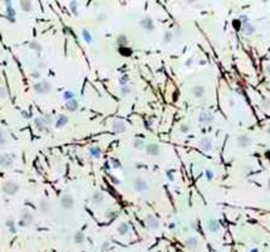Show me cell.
Returning <instances> with one entry per match:
<instances>
[{"label":"cell","mask_w":270,"mask_h":252,"mask_svg":"<svg viewBox=\"0 0 270 252\" xmlns=\"http://www.w3.org/2000/svg\"><path fill=\"white\" fill-rule=\"evenodd\" d=\"M34 91L38 95H45L52 91V85L48 81H38L34 85Z\"/></svg>","instance_id":"1"},{"label":"cell","mask_w":270,"mask_h":252,"mask_svg":"<svg viewBox=\"0 0 270 252\" xmlns=\"http://www.w3.org/2000/svg\"><path fill=\"white\" fill-rule=\"evenodd\" d=\"M145 221H146L147 227L150 228L151 231H155V232H156V231H160V228H161V223H160L158 218H156V216H153V214H151V213H148V214H146Z\"/></svg>","instance_id":"2"},{"label":"cell","mask_w":270,"mask_h":252,"mask_svg":"<svg viewBox=\"0 0 270 252\" xmlns=\"http://www.w3.org/2000/svg\"><path fill=\"white\" fill-rule=\"evenodd\" d=\"M19 184L17 183V181H13V180H8L5 181V183L3 184V192L5 194L8 195H14L18 191H19Z\"/></svg>","instance_id":"3"},{"label":"cell","mask_w":270,"mask_h":252,"mask_svg":"<svg viewBox=\"0 0 270 252\" xmlns=\"http://www.w3.org/2000/svg\"><path fill=\"white\" fill-rule=\"evenodd\" d=\"M133 189L138 193H145V192L148 191V183L143 178L138 177L133 180Z\"/></svg>","instance_id":"4"},{"label":"cell","mask_w":270,"mask_h":252,"mask_svg":"<svg viewBox=\"0 0 270 252\" xmlns=\"http://www.w3.org/2000/svg\"><path fill=\"white\" fill-rule=\"evenodd\" d=\"M215 121L214 114L210 112V111H201L200 115H198V122L201 125H211Z\"/></svg>","instance_id":"5"},{"label":"cell","mask_w":270,"mask_h":252,"mask_svg":"<svg viewBox=\"0 0 270 252\" xmlns=\"http://www.w3.org/2000/svg\"><path fill=\"white\" fill-rule=\"evenodd\" d=\"M251 144H253V139L246 134H241L236 137V146L238 148L245 149V148H249Z\"/></svg>","instance_id":"6"},{"label":"cell","mask_w":270,"mask_h":252,"mask_svg":"<svg viewBox=\"0 0 270 252\" xmlns=\"http://www.w3.org/2000/svg\"><path fill=\"white\" fill-rule=\"evenodd\" d=\"M60 206H62V208L63 209H72L73 207H74V199H73V197L70 194H63L62 195V198H60Z\"/></svg>","instance_id":"7"},{"label":"cell","mask_w":270,"mask_h":252,"mask_svg":"<svg viewBox=\"0 0 270 252\" xmlns=\"http://www.w3.org/2000/svg\"><path fill=\"white\" fill-rule=\"evenodd\" d=\"M145 150H146V154L150 156H157L160 155V145L156 144V143H148L146 144L145 146Z\"/></svg>","instance_id":"8"},{"label":"cell","mask_w":270,"mask_h":252,"mask_svg":"<svg viewBox=\"0 0 270 252\" xmlns=\"http://www.w3.org/2000/svg\"><path fill=\"white\" fill-rule=\"evenodd\" d=\"M183 244H185V247L191 251H196L200 248V241H198L196 237H187V238L183 241Z\"/></svg>","instance_id":"9"},{"label":"cell","mask_w":270,"mask_h":252,"mask_svg":"<svg viewBox=\"0 0 270 252\" xmlns=\"http://www.w3.org/2000/svg\"><path fill=\"white\" fill-rule=\"evenodd\" d=\"M206 228H207L210 232L216 233V232H220V231H221V225H220V222L217 219L211 218L206 222Z\"/></svg>","instance_id":"10"},{"label":"cell","mask_w":270,"mask_h":252,"mask_svg":"<svg viewBox=\"0 0 270 252\" xmlns=\"http://www.w3.org/2000/svg\"><path fill=\"white\" fill-rule=\"evenodd\" d=\"M198 146H200L201 150H204L206 153L211 151L212 150V141H211V139L210 137H206V136L201 137L200 141H198Z\"/></svg>","instance_id":"11"},{"label":"cell","mask_w":270,"mask_h":252,"mask_svg":"<svg viewBox=\"0 0 270 252\" xmlns=\"http://www.w3.org/2000/svg\"><path fill=\"white\" fill-rule=\"evenodd\" d=\"M13 156L10 154H2L0 155V166L2 168H10L13 166Z\"/></svg>","instance_id":"12"},{"label":"cell","mask_w":270,"mask_h":252,"mask_svg":"<svg viewBox=\"0 0 270 252\" xmlns=\"http://www.w3.org/2000/svg\"><path fill=\"white\" fill-rule=\"evenodd\" d=\"M126 129H127V126H126L124 121H122V120H116L112 124V130L115 131L116 134H122V132L126 131Z\"/></svg>","instance_id":"13"},{"label":"cell","mask_w":270,"mask_h":252,"mask_svg":"<svg viewBox=\"0 0 270 252\" xmlns=\"http://www.w3.org/2000/svg\"><path fill=\"white\" fill-rule=\"evenodd\" d=\"M191 92H192L194 97H196V99H201V97H204L205 93H206V88L202 85H196L191 88Z\"/></svg>","instance_id":"14"},{"label":"cell","mask_w":270,"mask_h":252,"mask_svg":"<svg viewBox=\"0 0 270 252\" xmlns=\"http://www.w3.org/2000/svg\"><path fill=\"white\" fill-rule=\"evenodd\" d=\"M140 24H141V27L143 28V29H146V30H153V28H155L153 20H152L151 18H148V17L142 18V20L140 22Z\"/></svg>","instance_id":"15"},{"label":"cell","mask_w":270,"mask_h":252,"mask_svg":"<svg viewBox=\"0 0 270 252\" xmlns=\"http://www.w3.org/2000/svg\"><path fill=\"white\" fill-rule=\"evenodd\" d=\"M103 200H104V194L102 192H94L93 194H92V197H91L92 204H94V206L101 204Z\"/></svg>","instance_id":"16"},{"label":"cell","mask_w":270,"mask_h":252,"mask_svg":"<svg viewBox=\"0 0 270 252\" xmlns=\"http://www.w3.org/2000/svg\"><path fill=\"white\" fill-rule=\"evenodd\" d=\"M241 32H243L244 36L250 37V36H253V34L255 33V27L249 22V23H246L244 25H241Z\"/></svg>","instance_id":"17"},{"label":"cell","mask_w":270,"mask_h":252,"mask_svg":"<svg viewBox=\"0 0 270 252\" xmlns=\"http://www.w3.org/2000/svg\"><path fill=\"white\" fill-rule=\"evenodd\" d=\"M34 124H35V128H37L39 131H44L48 128V122H47L44 116L43 117H37V118H35V121H34Z\"/></svg>","instance_id":"18"},{"label":"cell","mask_w":270,"mask_h":252,"mask_svg":"<svg viewBox=\"0 0 270 252\" xmlns=\"http://www.w3.org/2000/svg\"><path fill=\"white\" fill-rule=\"evenodd\" d=\"M117 231H118V233L121 236H126L127 233L130 232V225L127 222H121L118 228H117Z\"/></svg>","instance_id":"19"},{"label":"cell","mask_w":270,"mask_h":252,"mask_svg":"<svg viewBox=\"0 0 270 252\" xmlns=\"http://www.w3.org/2000/svg\"><path fill=\"white\" fill-rule=\"evenodd\" d=\"M89 155L93 159H101L102 156V150L98 146H91L89 148Z\"/></svg>","instance_id":"20"},{"label":"cell","mask_w":270,"mask_h":252,"mask_svg":"<svg viewBox=\"0 0 270 252\" xmlns=\"http://www.w3.org/2000/svg\"><path fill=\"white\" fill-rule=\"evenodd\" d=\"M116 43H117V46L119 47V48H123V47H127L128 46V38H127L124 34H121V36H118L117 37V39H116Z\"/></svg>","instance_id":"21"},{"label":"cell","mask_w":270,"mask_h":252,"mask_svg":"<svg viewBox=\"0 0 270 252\" xmlns=\"http://www.w3.org/2000/svg\"><path fill=\"white\" fill-rule=\"evenodd\" d=\"M34 221V217L30 212H24L23 213V217H22V222H24V226H29L32 225Z\"/></svg>","instance_id":"22"},{"label":"cell","mask_w":270,"mask_h":252,"mask_svg":"<svg viewBox=\"0 0 270 252\" xmlns=\"http://www.w3.org/2000/svg\"><path fill=\"white\" fill-rule=\"evenodd\" d=\"M68 124V116H66V115H59L58 116V118H57V122H55V126L58 129H60V128H63V126H66Z\"/></svg>","instance_id":"23"},{"label":"cell","mask_w":270,"mask_h":252,"mask_svg":"<svg viewBox=\"0 0 270 252\" xmlns=\"http://www.w3.org/2000/svg\"><path fill=\"white\" fill-rule=\"evenodd\" d=\"M78 106H79V103H78V101L75 99L70 100V101H67L66 102V109L68 111H75L78 109Z\"/></svg>","instance_id":"24"},{"label":"cell","mask_w":270,"mask_h":252,"mask_svg":"<svg viewBox=\"0 0 270 252\" xmlns=\"http://www.w3.org/2000/svg\"><path fill=\"white\" fill-rule=\"evenodd\" d=\"M84 241H86V236H84V233L83 232H75V235H74V242L77 243V244H82Z\"/></svg>","instance_id":"25"},{"label":"cell","mask_w":270,"mask_h":252,"mask_svg":"<svg viewBox=\"0 0 270 252\" xmlns=\"http://www.w3.org/2000/svg\"><path fill=\"white\" fill-rule=\"evenodd\" d=\"M82 37H83L84 40L87 42V43H92V42H93V37H92V34H91V32L88 29H83L82 30Z\"/></svg>","instance_id":"26"},{"label":"cell","mask_w":270,"mask_h":252,"mask_svg":"<svg viewBox=\"0 0 270 252\" xmlns=\"http://www.w3.org/2000/svg\"><path fill=\"white\" fill-rule=\"evenodd\" d=\"M173 39V32L171 30H167L165 34H163V43L167 44V43H171Z\"/></svg>","instance_id":"27"},{"label":"cell","mask_w":270,"mask_h":252,"mask_svg":"<svg viewBox=\"0 0 270 252\" xmlns=\"http://www.w3.org/2000/svg\"><path fill=\"white\" fill-rule=\"evenodd\" d=\"M20 8H22L24 11H32L33 3L32 2H20Z\"/></svg>","instance_id":"28"},{"label":"cell","mask_w":270,"mask_h":252,"mask_svg":"<svg viewBox=\"0 0 270 252\" xmlns=\"http://www.w3.org/2000/svg\"><path fill=\"white\" fill-rule=\"evenodd\" d=\"M133 146L136 149H145V146H146V144H145V141L142 139H134V141H133Z\"/></svg>","instance_id":"29"},{"label":"cell","mask_w":270,"mask_h":252,"mask_svg":"<svg viewBox=\"0 0 270 252\" xmlns=\"http://www.w3.org/2000/svg\"><path fill=\"white\" fill-rule=\"evenodd\" d=\"M131 92H132V88H131L130 86H123V87H121V92H119V95L122 96V97H124V96L131 95Z\"/></svg>","instance_id":"30"},{"label":"cell","mask_w":270,"mask_h":252,"mask_svg":"<svg viewBox=\"0 0 270 252\" xmlns=\"http://www.w3.org/2000/svg\"><path fill=\"white\" fill-rule=\"evenodd\" d=\"M119 53L122 55H126V57H130V55H132V49L128 47H123V48H119Z\"/></svg>","instance_id":"31"},{"label":"cell","mask_w":270,"mask_h":252,"mask_svg":"<svg viewBox=\"0 0 270 252\" xmlns=\"http://www.w3.org/2000/svg\"><path fill=\"white\" fill-rule=\"evenodd\" d=\"M117 211L116 209H108L107 212H106V218H108V219H113L115 217H117Z\"/></svg>","instance_id":"32"},{"label":"cell","mask_w":270,"mask_h":252,"mask_svg":"<svg viewBox=\"0 0 270 252\" xmlns=\"http://www.w3.org/2000/svg\"><path fill=\"white\" fill-rule=\"evenodd\" d=\"M63 99H64L66 101H70L74 99V92H72V91H66L64 93H63Z\"/></svg>","instance_id":"33"},{"label":"cell","mask_w":270,"mask_h":252,"mask_svg":"<svg viewBox=\"0 0 270 252\" xmlns=\"http://www.w3.org/2000/svg\"><path fill=\"white\" fill-rule=\"evenodd\" d=\"M128 80H130V78H128V76H126V74L121 77V78H119V85H121V87L128 86Z\"/></svg>","instance_id":"34"},{"label":"cell","mask_w":270,"mask_h":252,"mask_svg":"<svg viewBox=\"0 0 270 252\" xmlns=\"http://www.w3.org/2000/svg\"><path fill=\"white\" fill-rule=\"evenodd\" d=\"M180 131H181V134H189V131H190V126L187 125V124H181L180 125Z\"/></svg>","instance_id":"35"},{"label":"cell","mask_w":270,"mask_h":252,"mask_svg":"<svg viewBox=\"0 0 270 252\" xmlns=\"http://www.w3.org/2000/svg\"><path fill=\"white\" fill-rule=\"evenodd\" d=\"M260 105H261V107L264 109V110H266V111H268V110H270V100L264 99V100L261 101V103H260Z\"/></svg>","instance_id":"36"},{"label":"cell","mask_w":270,"mask_h":252,"mask_svg":"<svg viewBox=\"0 0 270 252\" xmlns=\"http://www.w3.org/2000/svg\"><path fill=\"white\" fill-rule=\"evenodd\" d=\"M205 177H206V180L211 181L212 179H214V172H212L211 169H207L205 172Z\"/></svg>","instance_id":"37"},{"label":"cell","mask_w":270,"mask_h":252,"mask_svg":"<svg viewBox=\"0 0 270 252\" xmlns=\"http://www.w3.org/2000/svg\"><path fill=\"white\" fill-rule=\"evenodd\" d=\"M69 6H70V9H72V11H73V14H78V3H75V2H72V3H69Z\"/></svg>","instance_id":"38"},{"label":"cell","mask_w":270,"mask_h":252,"mask_svg":"<svg viewBox=\"0 0 270 252\" xmlns=\"http://www.w3.org/2000/svg\"><path fill=\"white\" fill-rule=\"evenodd\" d=\"M40 209L43 211L44 213H47L48 211H49V204H48V202H41L40 203Z\"/></svg>","instance_id":"39"},{"label":"cell","mask_w":270,"mask_h":252,"mask_svg":"<svg viewBox=\"0 0 270 252\" xmlns=\"http://www.w3.org/2000/svg\"><path fill=\"white\" fill-rule=\"evenodd\" d=\"M8 97V91L5 87H0V99H6Z\"/></svg>","instance_id":"40"},{"label":"cell","mask_w":270,"mask_h":252,"mask_svg":"<svg viewBox=\"0 0 270 252\" xmlns=\"http://www.w3.org/2000/svg\"><path fill=\"white\" fill-rule=\"evenodd\" d=\"M6 143V135L3 130H0V145H4Z\"/></svg>","instance_id":"41"},{"label":"cell","mask_w":270,"mask_h":252,"mask_svg":"<svg viewBox=\"0 0 270 252\" xmlns=\"http://www.w3.org/2000/svg\"><path fill=\"white\" fill-rule=\"evenodd\" d=\"M109 248H111V244H109V242L106 241V242L102 244V252H108V251H109Z\"/></svg>","instance_id":"42"},{"label":"cell","mask_w":270,"mask_h":252,"mask_svg":"<svg viewBox=\"0 0 270 252\" xmlns=\"http://www.w3.org/2000/svg\"><path fill=\"white\" fill-rule=\"evenodd\" d=\"M240 23L243 24V25L246 24V23H249V18H247L246 15H241V17H240Z\"/></svg>","instance_id":"43"},{"label":"cell","mask_w":270,"mask_h":252,"mask_svg":"<svg viewBox=\"0 0 270 252\" xmlns=\"http://www.w3.org/2000/svg\"><path fill=\"white\" fill-rule=\"evenodd\" d=\"M30 48H35V49H37V52H39V51L41 49V47L37 43V42H33V43L30 44Z\"/></svg>","instance_id":"44"},{"label":"cell","mask_w":270,"mask_h":252,"mask_svg":"<svg viewBox=\"0 0 270 252\" xmlns=\"http://www.w3.org/2000/svg\"><path fill=\"white\" fill-rule=\"evenodd\" d=\"M104 19H106V14H99V15L97 17V20L99 23H102V22H104Z\"/></svg>","instance_id":"45"},{"label":"cell","mask_w":270,"mask_h":252,"mask_svg":"<svg viewBox=\"0 0 270 252\" xmlns=\"http://www.w3.org/2000/svg\"><path fill=\"white\" fill-rule=\"evenodd\" d=\"M112 165H113V168H119L121 166V164L118 163V160H116V159L112 160Z\"/></svg>","instance_id":"46"},{"label":"cell","mask_w":270,"mask_h":252,"mask_svg":"<svg viewBox=\"0 0 270 252\" xmlns=\"http://www.w3.org/2000/svg\"><path fill=\"white\" fill-rule=\"evenodd\" d=\"M192 62H194V61H192V58H189V59H187V62L185 63V66H186V67H189V66H191V65H192Z\"/></svg>","instance_id":"47"},{"label":"cell","mask_w":270,"mask_h":252,"mask_svg":"<svg viewBox=\"0 0 270 252\" xmlns=\"http://www.w3.org/2000/svg\"><path fill=\"white\" fill-rule=\"evenodd\" d=\"M265 72H266V74H269V76H270V63L265 66Z\"/></svg>","instance_id":"48"},{"label":"cell","mask_w":270,"mask_h":252,"mask_svg":"<svg viewBox=\"0 0 270 252\" xmlns=\"http://www.w3.org/2000/svg\"><path fill=\"white\" fill-rule=\"evenodd\" d=\"M265 131H266V134H268V135H270V125L266 128V130H265Z\"/></svg>","instance_id":"49"},{"label":"cell","mask_w":270,"mask_h":252,"mask_svg":"<svg viewBox=\"0 0 270 252\" xmlns=\"http://www.w3.org/2000/svg\"><path fill=\"white\" fill-rule=\"evenodd\" d=\"M167 177H168L170 179H171V180H172V174H171V173H168V174H167Z\"/></svg>","instance_id":"50"},{"label":"cell","mask_w":270,"mask_h":252,"mask_svg":"<svg viewBox=\"0 0 270 252\" xmlns=\"http://www.w3.org/2000/svg\"><path fill=\"white\" fill-rule=\"evenodd\" d=\"M250 252H259V250H258V248H253Z\"/></svg>","instance_id":"51"},{"label":"cell","mask_w":270,"mask_h":252,"mask_svg":"<svg viewBox=\"0 0 270 252\" xmlns=\"http://www.w3.org/2000/svg\"><path fill=\"white\" fill-rule=\"evenodd\" d=\"M268 188H269V191H270V178H269V180H268Z\"/></svg>","instance_id":"52"}]
</instances>
